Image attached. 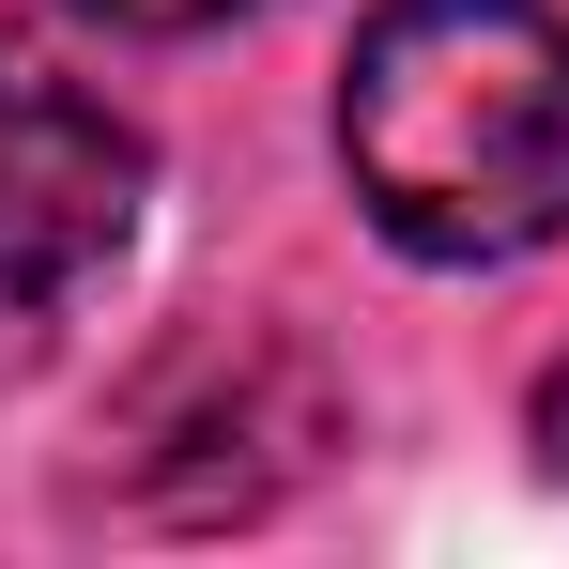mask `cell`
<instances>
[{
	"mask_svg": "<svg viewBox=\"0 0 569 569\" xmlns=\"http://www.w3.org/2000/svg\"><path fill=\"white\" fill-rule=\"evenodd\" d=\"M339 154L385 247L523 262L569 231V16L555 0H385L339 78Z\"/></svg>",
	"mask_w": 569,
	"mask_h": 569,
	"instance_id": "cell-1",
	"label": "cell"
},
{
	"mask_svg": "<svg viewBox=\"0 0 569 569\" xmlns=\"http://www.w3.org/2000/svg\"><path fill=\"white\" fill-rule=\"evenodd\" d=\"M154 154L108 93H78L16 16H0V385L47 370L62 323L108 292V262L139 247Z\"/></svg>",
	"mask_w": 569,
	"mask_h": 569,
	"instance_id": "cell-2",
	"label": "cell"
},
{
	"mask_svg": "<svg viewBox=\"0 0 569 569\" xmlns=\"http://www.w3.org/2000/svg\"><path fill=\"white\" fill-rule=\"evenodd\" d=\"M539 447H555V462H569V370L539 385Z\"/></svg>",
	"mask_w": 569,
	"mask_h": 569,
	"instance_id": "cell-4",
	"label": "cell"
},
{
	"mask_svg": "<svg viewBox=\"0 0 569 569\" xmlns=\"http://www.w3.org/2000/svg\"><path fill=\"white\" fill-rule=\"evenodd\" d=\"M108 31H216V16H247V0H93Z\"/></svg>",
	"mask_w": 569,
	"mask_h": 569,
	"instance_id": "cell-3",
	"label": "cell"
}]
</instances>
